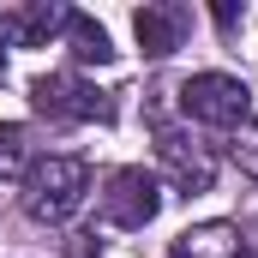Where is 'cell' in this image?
I'll return each mask as SVG.
<instances>
[{
	"instance_id": "obj_13",
	"label": "cell",
	"mask_w": 258,
	"mask_h": 258,
	"mask_svg": "<svg viewBox=\"0 0 258 258\" xmlns=\"http://www.w3.org/2000/svg\"><path fill=\"white\" fill-rule=\"evenodd\" d=\"M216 24H222V30H234V24H240V6H234V0H222V6H216Z\"/></svg>"
},
{
	"instance_id": "obj_2",
	"label": "cell",
	"mask_w": 258,
	"mask_h": 258,
	"mask_svg": "<svg viewBox=\"0 0 258 258\" xmlns=\"http://www.w3.org/2000/svg\"><path fill=\"white\" fill-rule=\"evenodd\" d=\"M180 108H186V120H198V126H246L252 90L234 72H192L180 84Z\"/></svg>"
},
{
	"instance_id": "obj_3",
	"label": "cell",
	"mask_w": 258,
	"mask_h": 258,
	"mask_svg": "<svg viewBox=\"0 0 258 258\" xmlns=\"http://www.w3.org/2000/svg\"><path fill=\"white\" fill-rule=\"evenodd\" d=\"M30 102L48 120H114V102L96 84H84L78 72H42L30 84Z\"/></svg>"
},
{
	"instance_id": "obj_10",
	"label": "cell",
	"mask_w": 258,
	"mask_h": 258,
	"mask_svg": "<svg viewBox=\"0 0 258 258\" xmlns=\"http://www.w3.org/2000/svg\"><path fill=\"white\" fill-rule=\"evenodd\" d=\"M30 174V126L0 120V180H24Z\"/></svg>"
},
{
	"instance_id": "obj_4",
	"label": "cell",
	"mask_w": 258,
	"mask_h": 258,
	"mask_svg": "<svg viewBox=\"0 0 258 258\" xmlns=\"http://www.w3.org/2000/svg\"><path fill=\"white\" fill-rule=\"evenodd\" d=\"M162 210V180L150 168H114L108 174V192H102V216L114 228H150Z\"/></svg>"
},
{
	"instance_id": "obj_1",
	"label": "cell",
	"mask_w": 258,
	"mask_h": 258,
	"mask_svg": "<svg viewBox=\"0 0 258 258\" xmlns=\"http://www.w3.org/2000/svg\"><path fill=\"white\" fill-rule=\"evenodd\" d=\"M84 198H90V162L84 156H42V162H30V174H24V210H30V222L54 228Z\"/></svg>"
},
{
	"instance_id": "obj_8",
	"label": "cell",
	"mask_w": 258,
	"mask_h": 258,
	"mask_svg": "<svg viewBox=\"0 0 258 258\" xmlns=\"http://www.w3.org/2000/svg\"><path fill=\"white\" fill-rule=\"evenodd\" d=\"M66 6L54 0H42V6H24V12H6L0 18V36H12V42H24V48H36V42H48L54 30H66Z\"/></svg>"
},
{
	"instance_id": "obj_12",
	"label": "cell",
	"mask_w": 258,
	"mask_h": 258,
	"mask_svg": "<svg viewBox=\"0 0 258 258\" xmlns=\"http://www.w3.org/2000/svg\"><path fill=\"white\" fill-rule=\"evenodd\" d=\"M66 252H72V258H96V252H102V240L78 228V234H66Z\"/></svg>"
},
{
	"instance_id": "obj_11",
	"label": "cell",
	"mask_w": 258,
	"mask_h": 258,
	"mask_svg": "<svg viewBox=\"0 0 258 258\" xmlns=\"http://www.w3.org/2000/svg\"><path fill=\"white\" fill-rule=\"evenodd\" d=\"M234 162H240V174L258 186V120H246V126L234 132Z\"/></svg>"
},
{
	"instance_id": "obj_6",
	"label": "cell",
	"mask_w": 258,
	"mask_h": 258,
	"mask_svg": "<svg viewBox=\"0 0 258 258\" xmlns=\"http://www.w3.org/2000/svg\"><path fill=\"white\" fill-rule=\"evenodd\" d=\"M186 30H192V12H186L180 0H156V6H138V12H132V36H138V48H144L150 60L174 54V48L186 42Z\"/></svg>"
},
{
	"instance_id": "obj_9",
	"label": "cell",
	"mask_w": 258,
	"mask_h": 258,
	"mask_svg": "<svg viewBox=\"0 0 258 258\" xmlns=\"http://www.w3.org/2000/svg\"><path fill=\"white\" fill-rule=\"evenodd\" d=\"M66 42H72V54L84 66H108L114 60V42H108V30H102L90 12H72V18H66Z\"/></svg>"
},
{
	"instance_id": "obj_14",
	"label": "cell",
	"mask_w": 258,
	"mask_h": 258,
	"mask_svg": "<svg viewBox=\"0 0 258 258\" xmlns=\"http://www.w3.org/2000/svg\"><path fill=\"white\" fill-rule=\"evenodd\" d=\"M0 84H6V54H0Z\"/></svg>"
},
{
	"instance_id": "obj_7",
	"label": "cell",
	"mask_w": 258,
	"mask_h": 258,
	"mask_svg": "<svg viewBox=\"0 0 258 258\" xmlns=\"http://www.w3.org/2000/svg\"><path fill=\"white\" fill-rule=\"evenodd\" d=\"M168 258H246V234L234 222H198L174 240Z\"/></svg>"
},
{
	"instance_id": "obj_5",
	"label": "cell",
	"mask_w": 258,
	"mask_h": 258,
	"mask_svg": "<svg viewBox=\"0 0 258 258\" xmlns=\"http://www.w3.org/2000/svg\"><path fill=\"white\" fill-rule=\"evenodd\" d=\"M156 156H162V168H168V180H174L180 192H210V180H216V156H210L204 138L162 126V132H156Z\"/></svg>"
}]
</instances>
